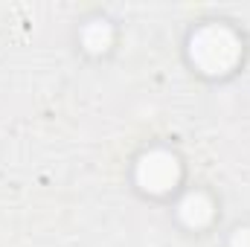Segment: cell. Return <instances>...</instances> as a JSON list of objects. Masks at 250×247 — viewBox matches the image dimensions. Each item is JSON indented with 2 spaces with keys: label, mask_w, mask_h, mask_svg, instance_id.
Wrapping results in <instances>:
<instances>
[{
  "label": "cell",
  "mask_w": 250,
  "mask_h": 247,
  "mask_svg": "<svg viewBox=\"0 0 250 247\" xmlns=\"http://www.w3.org/2000/svg\"><path fill=\"white\" fill-rule=\"evenodd\" d=\"M189 59L198 70L209 76H224L230 73L242 59V41L230 26L221 23H207L201 26L192 41H189Z\"/></svg>",
  "instance_id": "cell-1"
},
{
  "label": "cell",
  "mask_w": 250,
  "mask_h": 247,
  "mask_svg": "<svg viewBox=\"0 0 250 247\" xmlns=\"http://www.w3.org/2000/svg\"><path fill=\"white\" fill-rule=\"evenodd\" d=\"M134 178L137 186L151 192V195H160V192H169L172 186L178 184L181 178V163L172 151L166 148H154V151H146L140 160H137V169H134Z\"/></svg>",
  "instance_id": "cell-2"
},
{
  "label": "cell",
  "mask_w": 250,
  "mask_h": 247,
  "mask_svg": "<svg viewBox=\"0 0 250 247\" xmlns=\"http://www.w3.org/2000/svg\"><path fill=\"white\" fill-rule=\"evenodd\" d=\"M230 247H250V227H239L230 239Z\"/></svg>",
  "instance_id": "cell-5"
},
{
  "label": "cell",
  "mask_w": 250,
  "mask_h": 247,
  "mask_svg": "<svg viewBox=\"0 0 250 247\" xmlns=\"http://www.w3.org/2000/svg\"><path fill=\"white\" fill-rule=\"evenodd\" d=\"M178 215H181V221L187 227H192V230L207 227L209 218H212V201L204 192H189V195H184V201L178 204Z\"/></svg>",
  "instance_id": "cell-3"
},
{
  "label": "cell",
  "mask_w": 250,
  "mask_h": 247,
  "mask_svg": "<svg viewBox=\"0 0 250 247\" xmlns=\"http://www.w3.org/2000/svg\"><path fill=\"white\" fill-rule=\"evenodd\" d=\"M82 41H84V47H87L90 53H105V50L111 47V41H114V29H111V23H105V21H90V23L82 29Z\"/></svg>",
  "instance_id": "cell-4"
}]
</instances>
